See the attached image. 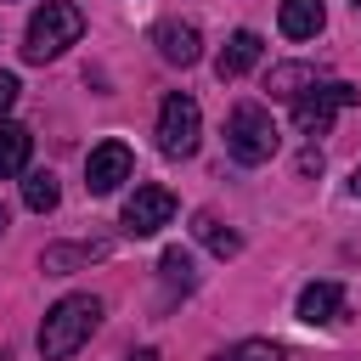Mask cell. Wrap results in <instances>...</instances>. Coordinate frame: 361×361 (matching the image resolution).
I'll return each mask as SVG.
<instances>
[{
    "label": "cell",
    "instance_id": "6da1fadb",
    "mask_svg": "<svg viewBox=\"0 0 361 361\" xmlns=\"http://www.w3.org/2000/svg\"><path fill=\"white\" fill-rule=\"evenodd\" d=\"M102 327V299L96 293H68L45 310L39 322V355L45 361H68L79 344H90V333Z\"/></svg>",
    "mask_w": 361,
    "mask_h": 361
},
{
    "label": "cell",
    "instance_id": "7a4b0ae2",
    "mask_svg": "<svg viewBox=\"0 0 361 361\" xmlns=\"http://www.w3.org/2000/svg\"><path fill=\"white\" fill-rule=\"evenodd\" d=\"M79 34H85V11L73 0H45L23 28V56L28 62H56L68 45H79Z\"/></svg>",
    "mask_w": 361,
    "mask_h": 361
},
{
    "label": "cell",
    "instance_id": "3957f363",
    "mask_svg": "<svg viewBox=\"0 0 361 361\" xmlns=\"http://www.w3.org/2000/svg\"><path fill=\"white\" fill-rule=\"evenodd\" d=\"M276 147H282L276 118H271L259 102H237L231 118H226V152H231L237 164H271Z\"/></svg>",
    "mask_w": 361,
    "mask_h": 361
},
{
    "label": "cell",
    "instance_id": "277c9868",
    "mask_svg": "<svg viewBox=\"0 0 361 361\" xmlns=\"http://www.w3.org/2000/svg\"><path fill=\"white\" fill-rule=\"evenodd\" d=\"M355 102H361V90H355V85H344V79H316L310 90H299V96H293V130L316 141V135H327V130H333V118H338L344 107H355Z\"/></svg>",
    "mask_w": 361,
    "mask_h": 361
},
{
    "label": "cell",
    "instance_id": "5b68a950",
    "mask_svg": "<svg viewBox=\"0 0 361 361\" xmlns=\"http://www.w3.org/2000/svg\"><path fill=\"white\" fill-rule=\"evenodd\" d=\"M197 135H203V107L186 90L164 96V107H158V152L164 158H192L197 152Z\"/></svg>",
    "mask_w": 361,
    "mask_h": 361
},
{
    "label": "cell",
    "instance_id": "8992f818",
    "mask_svg": "<svg viewBox=\"0 0 361 361\" xmlns=\"http://www.w3.org/2000/svg\"><path fill=\"white\" fill-rule=\"evenodd\" d=\"M130 175H135V152H130L124 141H102V147H90V158H85V186H90L96 197L118 192Z\"/></svg>",
    "mask_w": 361,
    "mask_h": 361
},
{
    "label": "cell",
    "instance_id": "52a82bcc",
    "mask_svg": "<svg viewBox=\"0 0 361 361\" xmlns=\"http://www.w3.org/2000/svg\"><path fill=\"white\" fill-rule=\"evenodd\" d=\"M169 220H175V192H164V186H135L130 192V203H124V231L130 237H152Z\"/></svg>",
    "mask_w": 361,
    "mask_h": 361
},
{
    "label": "cell",
    "instance_id": "ba28073f",
    "mask_svg": "<svg viewBox=\"0 0 361 361\" xmlns=\"http://www.w3.org/2000/svg\"><path fill=\"white\" fill-rule=\"evenodd\" d=\"M344 310H350V299H344L338 282H305V288H299V305H293V316H299L305 327H333Z\"/></svg>",
    "mask_w": 361,
    "mask_h": 361
},
{
    "label": "cell",
    "instance_id": "9c48e42d",
    "mask_svg": "<svg viewBox=\"0 0 361 361\" xmlns=\"http://www.w3.org/2000/svg\"><path fill=\"white\" fill-rule=\"evenodd\" d=\"M152 45H158V56L175 62V68H192V62L203 56V34H197V23H175V17L152 28Z\"/></svg>",
    "mask_w": 361,
    "mask_h": 361
},
{
    "label": "cell",
    "instance_id": "30bf717a",
    "mask_svg": "<svg viewBox=\"0 0 361 361\" xmlns=\"http://www.w3.org/2000/svg\"><path fill=\"white\" fill-rule=\"evenodd\" d=\"M107 254H113V243H102V237H90V243H51L39 254V271L45 276H68V271H79L90 259H107Z\"/></svg>",
    "mask_w": 361,
    "mask_h": 361
},
{
    "label": "cell",
    "instance_id": "8fae6325",
    "mask_svg": "<svg viewBox=\"0 0 361 361\" xmlns=\"http://www.w3.org/2000/svg\"><path fill=\"white\" fill-rule=\"evenodd\" d=\"M259 51H265V39H259L254 28H237V34L226 39V51L214 56V73H220V79H243V73L259 62Z\"/></svg>",
    "mask_w": 361,
    "mask_h": 361
},
{
    "label": "cell",
    "instance_id": "7c38bea8",
    "mask_svg": "<svg viewBox=\"0 0 361 361\" xmlns=\"http://www.w3.org/2000/svg\"><path fill=\"white\" fill-rule=\"evenodd\" d=\"M276 28H282L288 39H316V34L327 28V6H322V0H282Z\"/></svg>",
    "mask_w": 361,
    "mask_h": 361
},
{
    "label": "cell",
    "instance_id": "4fadbf2b",
    "mask_svg": "<svg viewBox=\"0 0 361 361\" xmlns=\"http://www.w3.org/2000/svg\"><path fill=\"white\" fill-rule=\"evenodd\" d=\"M28 152H34V135L11 118H0V180L6 175H23L28 169Z\"/></svg>",
    "mask_w": 361,
    "mask_h": 361
},
{
    "label": "cell",
    "instance_id": "5bb4252c",
    "mask_svg": "<svg viewBox=\"0 0 361 361\" xmlns=\"http://www.w3.org/2000/svg\"><path fill=\"white\" fill-rule=\"evenodd\" d=\"M192 237H197V243H203L209 254H220V259H231V254H243V237H237L231 226H220V220H214L209 209H203V214H192Z\"/></svg>",
    "mask_w": 361,
    "mask_h": 361
},
{
    "label": "cell",
    "instance_id": "9a60e30c",
    "mask_svg": "<svg viewBox=\"0 0 361 361\" xmlns=\"http://www.w3.org/2000/svg\"><path fill=\"white\" fill-rule=\"evenodd\" d=\"M158 276H164V288H169V293H192V288H197V259H192L186 248H164Z\"/></svg>",
    "mask_w": 361,
    "mask_h": 361
},
{
    "label": "cell",
    "instance_id": "2e32d148",
    "mask_svg": "<svg viewBox=\"0 0 361 361\" xmlns=\"http://www.w3.org/2000/svg\"><path fill=\"white\" fill-rule=\"evenodd\" d=\"M56 197H62V186H56L51 169H23V203H28L34 214H51Z\"/></svg>",
    "mask_w": 361,
    "mask_h": 361
},
{
    "label": "cell",
    "instance_id": "e0dca14e",
    "mask_svg": "<svg viewBox=\"0 0 361 361\" xmlns=\"http://www.w3.org/2000/svg\"><path fill=\"white\" fill-rule=\"evenodd\" d=\"M322 73L310 68V62H282V68H271V79H265V90L271 96H299V90H310Z\"/></svg>",
    "mask_w": 361,
    "mask_h": 361
},
{
    "label": "cell",
    "instance_id": "ac0fdd59",
    "mask_svg": "<svg viewBox=\"0 0 361 361\" xmlns=\"http://www.w3.org/2000/svg\"><path fill=\"white\" fill-rule=\"evenodd\" d=\"M214 361H288V355H282V344H271V338H243V344L220 350Z\"/></svg>",
    "mask_w": 361,
    "mask_h": 361
},
{
    "label": "cell",
    "instance_id": "d6986e66",
    "mask_svg": "<svg viewBox=\"0 0 361 361\" xmlns=\"http://www.w3.org/2000/svg\"><path fill=\"white\" fill-rule=\"evenodd\" d=\"M17 96H23L17 73H6V68H0V113H11V107H17Z\"/></svg>",
    "mask_w": 361,
    "mask_h": 361
},
{
    "label": "cell",
    "instance_id": "ffe728a7",
    "mask_svg": "<svg viewBox=\"0 0 361 361\" xmlns=\"http://www.w3.org/2000/svg\"><path fill=\"white\" fill-rule=\"evenodd\" d=\"M299 175H322V152H316V147L299 152Z\"/></svg>",
    "mask_w": 361,
    "mask_h": 361
},
{
    "label": "cell",
    "instance_id": "44dd1931",
    "mask_svg": "<svg viewBox=\"0 0 361 361\" xmlns=\"http://www.w3.org/2000/svg\"><path fill=\"white\" fill-rule=\"evenodd\" d=\"M350 197H361V164H355V175H350Z\"/></svg>",
    "mask_w": 361,
    "mask_h": 361
},
{
    "label": "cell",
    "instance_id": "7402d4cb",
    "mask_svg": "<svg viewBox=\"0 0 361 361\" xmlns=\"http://www.w3.org/2000/svg\"><path fill=\"white\" fill-rule=\"evenodd\" d=\"M130 361H158V355H152V350H135V355H130Z\"/></svg>",
    "mask_w": 361,
    "mask_h": 361
},
{
    "label": "cell",
    "instance_id": "603a6c76",
    "mask_svg": "<svg viewBox=\"0 0 361 361\" xmlns=\"http://www.w3.org/2000/svg\"><path fill=\"white\" fill-rule=\"evenodd\" d=\"M0 231H6V203H0Z\"/></svg>",
    "mask_w": 361,
    "mask_h": 361
},
{
    "label": "cell",
    "instance_id": "cb8c5ba5",
    "mask_svg": "<svg viewBox=\"0 0 361 361\" xmlns=\"http://www.w3.org/2000/svg\"><path fill=\"white\" fill-rule=\"evenodd\" d=\"M0 361H11V355H6V350H0Z\"/></svg>",
    "mask_w": 361,
    "mask_h": 361
},
{
    "label": "cell",
    "instance_id": "d4e9b609",
    "mask_svg": "<svg viewBox=\"0 0 361 361\" xmlns=\"http://www.w3.org/2000/svg\"><path fill=\"white\" fill-rule=\"evenodd\" d=\"M355 11H361V0H355Z\"/></svg>",
    "mask_w": 361,
    "mask_h": 361
}]
</instances>
